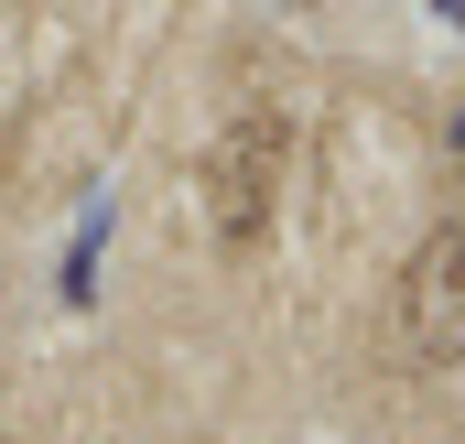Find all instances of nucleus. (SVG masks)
<instances>
[{
  "label": "nucleus",
  "instance_id": "f03ea898",
  "mask_svg": "<svg viewBox=\"0 0 465 444\" xmlns=\"http://www.w3.org/2000/svg\"><path fill=\"white\" fill-rule=\"evenodd\" d=\"M401 336L422 368H465V227H433L401 271Z\"/></svg>",
  "mask_w": 465,
  "mask_h": 444
},
{
  "label": "nucleus",
  "instance_id": "f257e3e1",
  "mask_svg": "<svg viewBox=\"0 0 465 444\" xmlns=\"http://www.w3.org/2000/svg\"><path fill=\"white\" fill-rule=\"evenodd\" d=\"M282 174H292V119L282 109H238L206 152V227L228 249H260L282 217Z\"/></svg>",
  "mask_w": 465,
  "mask_h": 444
},
{
  "label": "nucleus",
  "instance_id": "7ed1b4c3",
  "mask_svg": "<svg viewBox=\"0 0 465 444\" xmlns=\"http://www.w3.org/2000/svg\"><path fill=\"white\" fill-rule=\"evenodd\" d=\"M433 11H444V22H465V0H433Z\"/></svg>",
  "mask_w": 465,
  "mask_h": 444
}]
</instances>
